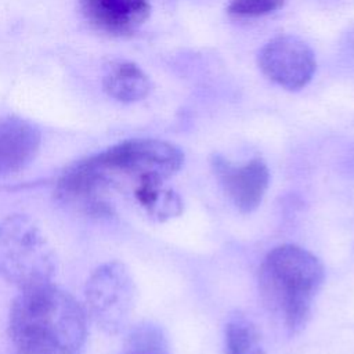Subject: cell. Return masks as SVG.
Masks as SVG:
<instances>
[{
  "label": "cell",
  "instance_id": "cell-1",
  "mask_svg": "<svg viewBox=\"0 0 354 354\" xmlns=\"http://www.w3.org/2000/svg\"><path fill=\"white\" fill-rule=\"evenodd\" d=\"M183 163L184 153L171 142L126 140L69 166L57 181V195L94 216L113 214L122 199L165 221L183 212L180 196L166 187Z\"/></svg>",
  "mask_w": 354,
  "mask_h": 354
},
{
  "label": "cell",
  "instance_id": "cell-2",
  "mask_svg": "<svg viewBox=\"0 0 354 354\" xmlns=\"http://www.w3.org/2000/svg\"><path fill=\"white\" fill-rule=\"evenodd\" d=\"M87 319L71 293L47 283L19 290L10 308L8 336L17 354H82Z\"/></svg>",
  "mask_w": 354,
  "mask_h": 354
},
{
  "label": "cell",
  "instance_id": "cell-3",
  "mask_svg": "<svg viewBox=\"0 0 354 354\" xmlns=\"http://www.w3.org/2000/svg\"><path fill=\"white\" fill-rule=\"evenodd\" d=\"M324 279L319 259L290 243L271 249L259 270L261 299L290 335L299 333L308 322Z\"/></svg>",
  "mask_w": 354,
  "mask_h": 354
},
{
  "label": "cell",
  "instance_id": "cell-4",
  "mask_svg": "<svg viewBox=\"0 0 354 354\" xmlns=\"http://www.w3.org/2000/svg\"><path fill=\"white\" fill-rule=\"evenodd\" d=\"M57 272L54 248L40 225L15 213L0 221V277L19 290L53 283Z\"/></svg>",
  "mask_w": 354,
  "mask_h": 354
},
{
  "label": "cell",
  "instance_id": "cell-5",
  "mask_svg": "<svg viewBox=\"0 0 354 354\" xmlns=\"http://www.w3.org/2000/svg\"><path fill=\"white\" fill-rule=\"evenodd\" d=\"M137 289L131 272L119 260L97 267L83 292V308L98 329L118 335L126 329L134 311Z\"/></svg>",
  "mask_w": 354,
  "mask_h": 354
},
{
  "label": "cell",
  "instance_id": "cell-6",
  "mask_svg": "<svg viewBox=\"0 0 354 354\" xmlns=\"http://www.w3.org/2000/svg\"><path fill=\"white\" fill-rule=\"evenodd\" d=\"M257 64L266 77L290 91L306 87L317 68L310 46L292 35L267 41L259 51Z\"/></svg>",
  "mask_w": 354,
  "mask_h": 354
},
{
  "label": "cell",
  "instance_id": "cell-7",
  "mask_svg": "<svg viewBox=\"0 0 354 354\" xmlns=\"http://www.w3.org/2000/svg\"><path fill=\"white\" fill-rule=\"evenodd\" d=\"M212 165L224 192L239 212L250 213L259 207L270 184V171L261 159L234 166L216 156Z\"/></svg>",
  "mask_w": 354,
  "mask_h": 354
},
{
  "label": "cell",
  "instance_id": "cell-8",
  "mask_svg": "<svg viewBox=\"0 0 354 354\" xmlns=\"http://www.w3.org/2000/svg\"><path fill=\"white\" fill-rule=\"evenodd\" d=\"M79 7L94 29L109 36L131 35L151 12L148 0H80Z\"/></svg>",
  "mask_w": 354,
  "mask_h": 354
},
{
  "label": "cell",
  "instance_id": "cell-9",
  "mask_svg": "<svg viewBox=\"0 0 354 354\" xmlns=\"http://www.w3.org/2000/svg\"><path fill=\"white\" fill-rule=\"evenodd\" d=\"M41 142L40 130L18 116L0 118V178L26 167Z\"/></svg>",
  "mask_w": 354,
  "mask_h": 354
},
{
  "label": "cell",
  "instance_id": "cell-10",
  "mask_svg": "<svg viewBox=\"0 0 354 354\" xmlns=\"http://www.w3.org/2000/svg\"><path fill=\"white\" fill-rule=\"evenodd\" d=\"M104 91L119 102H136L151 90L149 77L131 61H116L109 65L102 79Z\"/></svg>",
  "mask_w": 354,
  "mask_h": 354
},
{
  "label": "cell",
  "instance_id": "cell-11",
  "mask_svg": "<svg viewBox=\"0 0 354 354\" xmlns=\"http://www.w3.org/2000/svg\"><path fill=\"white\" fill-rule=\"evenodd\" d=\"M225 354H264L261 339L254 324L236 314L225 325Z\"/></svg>",
  "mask_w": 354,
  "mask_h": 354
},
{
  "label": "cell",
  "instance_id": "cell-12",
  "mask_svg": "<svg viewBox=\"0 0 354 354\" xmlns=\"http://www.w3.org/2000/svg\"><path fill=\"white\" fill-rule=\"evenodd\" d=\"M119 354H169V346L159 326L144 322L129 332Z\"/></svg>",
  "mask_w": 354,
  "mask_h": 354
},
{
  "label": "cell",
  "instance_id": "cell-13",
  "mask_svg": "<svg viewBox=\"0 0 354 354\" xmlns=\"http://www.w3.org/2000/svg\"><path fill=\"white\" fill-rule=\"evenodd\" d=\"M285 0H230L227 11L235 17H261L279 10Z\"/></svg>",
  "mask_w": 354,
  "mask_h": 354
}]
</instances>
